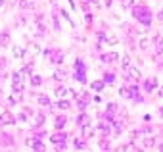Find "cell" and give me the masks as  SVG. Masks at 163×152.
<instances>
[{
	"instance_id": "cell-28",
	"label": "cell",
	"mask_w": 163,
	"mask_h": 152,
	"mask_svg": "<svg viewBox=\"0 0 163 152\" xmlns=\"http://www.w3.org/2000/svg\"><path fill=\"white\" fill-rule=\"evenodd\" d=\"M144 146H146V148H152V146H154V139H146V141H144Z\"/></svg>"
},
{
	"instance_id": "cell-26",
	"label": "cell",
	"mask_w": 163,
	"mask_h": 152,
	"mask_svg": "<svg viewBox=\"0 0 163 152\" xmlns=\"http://www.w3.org/2000/svg\"><path fill=\"white\" fill-rule=\"evenodd\" d=\"M119 94H121V96H125V98H129V96H130V91H129V89H121V91H119Z\"/></svg>"
},
{
	"instance_id": "cell-29",
	"label": "cell",
	"mask_w": 163,
	"mask_h": 152,
	"mask_svg": "<svg viewBox=\"0 0 163 152\" xmlns=\"http://www.w3.org/2000/svg\"><path fill=\"white\" fill-rule=\"evenodd\" d=\"M121 65H123L125 69H129V56H127V54L123 56V64H121Z\"/></svg>"
},
{
	"instance_id": "cell-23",
	"label": "cell",
	"mask_w": 163,
	"mask_h": 152,
	"mask_svg": "<svg viewBox=\"0 0 163 152\" xmlns=\"http://www.w3.org/2000/svg\"><path fill=\"white\" fill-rule=\"evenodd\" d=\"M121 4H123V8H132V0H121Z\"/></svg>"
},
{
	"instance_id": "cell-24",
	"label": "cell",
	"mask_w": 163,
	"mask_h": 152,
	"mask_svg": "<svg viewBox=\"0 0 163 152\" xmlns=\"http://www.w3.org/2000/svg\"><path fill=\"white\" fill-rule=\"evenodd\" d=\"M31 73H33V65L27 64V65H25V69H23V75H31Z\"/></svg>"
},
{
	"instance_id": "cell-13",
	"label": "cell",
	"mask_w": 163,
	"mask_h": 152,
	"mask_svg": "<svg viewBox=\"0 0 163 152\" xmlns=\"http://www.w3.org/2000/svg\"><path fill=\"white\" fill-rule=\"evenodd\" d=\"M104 41H106L107 44H117V37H113L111 33H107V35H104Z\"/></svg>"
},
{
	"instance_id": "cell-37",
	"label": "cell",
	"mask_w": 163,
	"mask_h": 152,
	"mask_svg": "<svg viewBox=\"0 0 163 152\" xmlns=\"http://www.w3.org/2000/svg\"><path fill=\"white\" fill-rule=\"evenodd\" d=\"M159 96H163V87H161V89H159Z\"/></svg>"
},
{
	"instance_id": "cell-3",
	"label": "cell",
	"mask_w": 163,
	"mask_h": 152,
	"mask_svg": "<svg viewBox=\"0 0 163 152\" xmlns=\"http://www.w3.org/2000/svg\"><path fill=\"white\" fill-rule=\"evenodd\" d=\"M75 81H79V83H84L86 79H84V65L83 62H75Z\"/></svg>"
},
{
	"instance_id": "cell-33",
	"label": "cell",
	"mask_w": 163,
	"mask_h": 152,
	"mask_svg": "<svg viewBox=\"0 0 163 152\" xmlns=\"http://www.w3.org/2000/svg\"><path fill=\"white\" fill-rule=\"evenodd\" d=\"M115 104H113V102H111V104H107V112H109V114H113V112H115Z\"/></svg>"
},
{
	"instance_id": "cell-34",
	"label": "cell",
	"mask_w": 163,
	"mask_h": 152,
	"mask_svg": "<svg viewBox=\"0 0 163 152\" xmlns=\"http://www.w3.org/2000/svg\"><path fill=\"white\" fill-rule=\"evenodd\" d=\"M75 148H84V143H81V141L75 139Z\"/></svg>"
},
{
	"instance_id": "cell-36",
	"label": "cell",
	"mask_w": 163,
	"mask_h": 152,
	"mask_svg": "<svg viewBox=\"0 0 163 152\" xmlns=\"http://www.w3.org/2000/svg\"><path fill=\"white\" fill-rule=\"evenodd\" d=\"M157 19H161V21H163V10H161V12L157 14Z\"/></svg>"
},
{
	"instance_id": "cell-17",
	"label": "cell",
	"mask_w": 163,
	"mask_h": 152,
	"mask_svg": "<svg viewBox=\"0 0 163 152\" xmlns=\"http://www.w3.org/2000/svg\"><path fill=\"white\" fill-rule=\"evenodd\" d=\"M38 102H40L42 106H50V98L44 96V94H38Z\"/></svg>"
},
{
	"instance_id": "cell-30",
	"label": "cell",
	"mask_w": 163,
	"mask_h": 152,
	"mask_svg": "<svg viewBox=\"0 0 163 152\" xmlns=\"http://www.w3.org/2000/svg\"><path fill=\"white\" fill-rule=\"evenodd\" d=\"M54 77H56L58 81H61V79L65 77V73H63V71H56V73H54Z\"/></svg>"
},
{
	"instance_id": "cell-21",
	"label": "cell",
	"mask_w": 163,
	"mask_h": 152,
	"mask_svg": "<svg viewBox=\"0 0 163 152\" xmlns=\"http://www.w3.org/2000/svg\"><path fill=\"white\" fill-rule=\"evenodd\" d=\"M31 83L35 85V87H38V85H42V77H38V75H35V77L31 79Z\"/></svg>"
},
{
	"instance_id": "cell-15",
	"label": "cell",
	"mask_w": 163,
	"mask_h": 152,
	"mask_svg": "<svg viewBox=\"0 0 163 152\" xmlns=\"http://www.w3.org/2000/svg\"><path fill=\"white\" fill-rule=\"evenodd\" d=\"M83 135H84L86 139H88V137H92V135H94V129L90 127V125H84V127H83Z\"/></svg>"
},
{
	"instance_id": "cell-25",
	"label": "cell",
	"mask_w": 163,
	"mask_h": 152,
	"mask_svg": "<svg viewBox=\"0 0 163 152\" xmlns=\"http://www.w3.org/2000/svg\"><path fill=\"white\" fill-rule=\"evenodd\" d=\"M106 83H113L115 81V77H113V73H106V79H104Z\"/></svg>"
},
{
	"instance_id": "cell-18",
	"label": "cell",
	"mask_w": 163,
	"mask_h": 152,
	"mask_svg": "<svg viewBox=\"0 0 163 152\" xmlns=\"http://www.w3.org/2000/svg\"><path fill=\"white\" fill-rule=\"evenodd\" d=\"M12 54H14V58H21V56H23L25 52L21 50V48H19V46H15V48H12Z\"/></svg>"
},
{
	"instance_id": "cell-14",
	"label": "cell",
	"mask_w": 163,
	"mask_h": 152,
	"mask_svg": "<svg viewBox=\"0 0 163 152\" xmlns=\"http://www.w3.org/2000/svg\"><path fill=\"white\" fill-rule=\"evenodd\" d=\"M65 123H67L65 115H58V118H56V127H58V129H61V127H63Z\"/></svg>"
},
{
	"instance_id": "cell-19",
	"label": "cell",
	"mask_w": 163,
	"mask_h": 152,
	"mask_svg": "<svg viewBox=\"0 0 163 152\" xmlns=\"http://www.w3.org/2000/svg\"><path fill=\"white\" fill-rule=\"evenodd\" d=\"M92 89H94V91H102V89H104V81H94Z\"/></svg>"
},
{
	"instance_id": "cell-9",
	"label": "cell",
	"mask_w": 163,
	"mask_h": 152,
	"mask_svg": "<svg viewBox=\"0 0 163 152\" xmlns=\"http://www.w3.org/2000/svg\"><path fill=\"white\" fill-rule=\"evenodd\" d=\"M127 71H129V75H130L132 79H134V81H138V79L142 77V75H140V71H138L136 68H130V65H129V69H127Z\"/></svg>"
},
{
	"instance_id": "cell-6",
	"label": "cell",
	"mask_w": 163,
	"mask_h": 152,
	"mask_svg": "<svg viewBox=\"0 0 163 152\" xmlns=\"http://www.w3.org/2000/svg\"><path fill=\"white\" fill-rule=\"evenodd\" d=\"M154 41H155V52H157V54H161V52H163V39L159 37V35H155Z\"/></svg>"
},
{
	"instance_id": "cell-2",
	"label": "cell",
	"mask_w": 163,
	"mask_h": 152,
	"mask_svg": "<svg viewBox=\"0 0 163 152\" xmlns=\"http://www.w3.org/2000/svg\"><path fill=\"white\" fill-rule=\"evenodd\" d=\"M15 123V115L10 110H4L0 114V125H14Z\"/></svg>"
},
{
	"instance_id": "cell-7",
	"label": "cell",
	"mask_w": 163,
	"mask_h": 152,
	"mask_svg": "<svg viewBox=\"0 0 163 152\" xmlns=\"http://www.w3.org/2000/svg\"><path fill=\"white\" fill-rule=\"evenodd\" d=\"M77 123H79L81 127H84V125H88V123H90V118H88L86 114H81L79 118H77Z\"/></svg>"
},
{
	"instance_id": "cell-10",
	"label": "cell",
	"mask_w": 163,
	"mask_h": 152,
	"mask_svg": "<svg viewBox=\"0 0 163 152\" xmlns=\"http://www.w3.org/2000/svg\"><path fill=\"white\" fill-rule=\"evenodd\" d=\"M155 87H157V79H155V77H152V79L146 81V91H154Z\"/></svg>"
},
{
	"instance_id": "cell-12",
	"label": "cell",
	"mask_w": 163,
	"mask_h": 152,
	"mask_svg": "<svg viewBox=\"0 0 163 152\" xmlns=\"http://www.w3.org/2000/svg\"><path fill=\"white\" fill-rule=\"evenodd\" d=\"M52 62H54V64H61V62H63V54H61V52H54V54H52Z\"/></svg>"
},
{
	"instance_id": "cell-5",
	"label": "cell",
	"mask_w": 163,
	"mask_h": 152,
	"mask_svg": "<svg viewBox=\"0 0 163 152\" xmlns=\"http://www.w3.org/2000/svg\"><path fill=\"white\" fill-rule=\"evenodd\" d=\"M12 89H14V92H21V91H23V81H21V77H17V79L14 77V81H12Z\"/></svg>"
},
{
	"instance_id": "cell-4",
	"label": "cell",
	"mask_w": 163,
	"mask_h": 152,
	"mask_svg": "<svg viewBox=\"0 0 163 152\" xmlns=\"http://www.w3.org/2000/svg\"><path fill=\"white\" fill-rule=\"evenodd\" d=\"M102 60L106 62V64H113V62L119 60V54H117V52H109V54H104L102 56Z\"/></svg>"
},
{
	"instance_id": "cell-1",
	"label": "cell",
	"mask_w": 163,
	"mask_h": 152,
	"mask_svg": "<svg viewBox=\"0 0 163 152\" xmlns=\"http://www.w3.org/2000/svg\"><path fill=\"white\" fill-rule=\"evenodd\" d=\"M134 18L138 19L140 23H144V25H148L150 21H152V15H150V10L144 8V6H140V8H134Z\"/></svg>"
},
{
	"instance_id": "cell-35",
	"label": "cell",
	"mask_w": 163,
	"mask_h": 152,
	"mask_svg": "<svg viewBox=\"0 0 163 152\" xmlns=\"http://www.w3.org/2000/svg\"><path fill=\"white\" fill-rule=\"evenodd\" d=\"M19 4L23 6V8H27V6H29V4H27V0H19Z\"/></svg>"
},
{
	"instance_id": "cell-20",
	"label": "cell",
	"mask_w": 163,
	"mask_h": 152,
	"mask_svg": "<svg viewBox=\"0 0 163 152\" xmlns=\"http://www.w3.org/2000/svg\"><path fill=\"white\" fill-rule=\"evenodd\" d=\"M29 144H31V146L35 148V150H42V148H44V144H42V143H38V141H33V143H29Z\"/></svg>"
},
{
	"instance_id": "cell-31",
	"label": "cell",
	"mask_w": 163,
	"mask_h": 152,
	"mask_svg": "<svg viewBox=\"0 0 163 152\" xmlns=\"http://www.w3.org/2000/svg\"><path fill=\"white\" fill-rule=\"evenodd\" d=\"M121 150H136V146H134L132 143H130V144H125V146H123Z\"/></svg>"
},
{
	"instance_id": "cell-32",
	"label": "cell",
	"mask_w": 163,
	"mask_h": 152,
	"mask_svg": "<svg viewBox=\"0 0 163 152\" xmlns=\"http://www.w3.org/2000/svg\"><path fill=\"white\" fill-rule=\"evenodd\" d=\"M130 96L138 98V89H136V87H132V89H130Z\"/></svg>"
},
{
	"instance_id": "cell-27",
	"label": "cell",
	"mask_w": 163,
	"mask_h": 152,
	"mask_svg": "<svg viewBox=\"0 0 163 152\" xmlns=\"http://www.w3.org/2000/svg\"><path fill=\"white\" fill-rule=\"evenodd\" d=\"M148 44H150L148 39H140V48H148Z\"/></svg>"
},
{
	"instance_id": "cell-16",
	"label": "cell",
	"mask_w": 163,
	"mask_h": 152,
	"mask_svg": "<svg viewBox=\"0 0 163 152\" xmlns=\"http://www.w3.org/2000/svg\"><path fill=\"white\" fill-rule=\"evenodd\" d=\"M58 106H60L61 110H69V108H71V102H67V100H63V98H60Z\"/></svg>"
},
{
	"instance_id": "cell-22",
	"label": "cell",
	"mask_w": 163,
	"mask_h": 152,
	"mask_svg": "<svg viewBox=\"0 0 163 152\" xmlns=\"http://www.w3.org/2000/svg\"><path fill=\"white\" fill-rule=\"evenodd\" d=\"M65 92H67V91H65V87H58V89H56V94H58L60 98L65 96Z\"/></svg>"
},
{
	"instance_id": "cell-8",
	"label": "cell",
	"mask_w": 163,
	"mask_h": 152,
	"mask_svg": "<svg viewBox=\"0 0 163 152\" xmlns=\"http://www.w3.org/2000/svg\"><path fill=\"white\" fill-rule=\"evenodd\" d=\"M50 141L54 144H60V143H63V141H65V135L63 133H56V135H52V137H50Z\"/></svg>"
},
{
	"instance_id": "cell-38",
	"label": "cell",
	"mask_w": 163,
	"mask_h": 152,
	"mask_svg": "<svg viewBox=\"0 0 163 152\" xmlns=\"http://www.w3.org/2000/svg\"><path fill=\"white\" fill-rule=\"evenodd\" d=\"M2 6H4V0H0V8H2Z\"/></svg>"
},
{
	"instance_id": "cell-39",
	"label": "cell",
	"mask_w": 163,
	"mask_h": 152,
	"mask_svg": "<svg viewBox=\"0 0 163 152\" xmlns=\"http://www.w3.org/2000/svg\"><path fill=\"white\" fill-rule=\"evenodd\" d=\"M159 114H161V115H163V108H161V112H159Z\"/></svg>"
},
{
	"instance_id": "cell-11",
	"label": "cell",
	"mask_w": 163,
	"mask_h": 152,
	"mask_svg": "<svg viewBox=\"0 0 163 152\" xmlns=\"http://www.w3.org/2000/svg\"><path fill=\"white\" fill-rule=\"evenodd\" d=\"M10 44V35L8 33H0V46H8Z\"/></svg>"
}]
</instances>
